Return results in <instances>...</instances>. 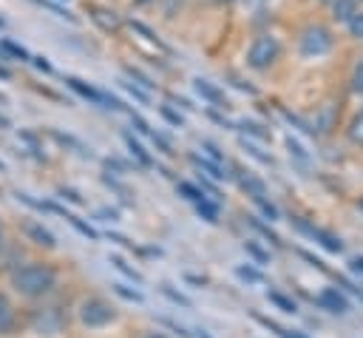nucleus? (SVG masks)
I'll return each mask as SVG.
<instances>
[{
  "instance_id": "2",
  "label": "nucleus",
  "mask_w": 363,
  "mask_h": 338,
  "mask_svg": "<svg viewBox=\"0 0 363 338\" xmlns=\"http://www.w3.org/2000/svg\"><path fill=\"white\" fill-rule=\"evenodd\" d=\"M26 327L34 329L37 335H45V338L62 335L68 329V307H65V301H60L57 293L48 295V298L31 301V307L26 310Z\"/></svg>"
},
{
  "instance_id": "20",
  "label": "nucleus",
  "mask_w": 363,
  "mask_h": 338,
  "mask_svg": "<svg viewBox=\"0 0 363 338\" xmlns=\"http://www.w3.org/2000/svg\"><path fill=\"white\" fill-rule=\"evenodd\" d=\"M346 136H349V142H352V145H360V148H363V108H360V111L354 114V119L349 122Z\"/></svg>"
},
{
  "instance_id": "16",
  "label": "nucleus",
  "mask_w": 363,
  "mask_h": 338,
  "mask_svg": "<svg viewBox=\"0 0 363 338\" xmlns=\"http://www.w3.org/2000/svg\"><path fill=\"white\" fill-rule=\"evenodd\" d=\"M122 139H125V145H128V151H130V156H136L139 159V165H145V168H150L153 165V156L133 139V133H122Z\"/></svg>"
},
{
  "instance_id": "14",
  "label": "nucleus",
  "mask_w": 363,
  "mask_h": 338,
  "mask_svg": "<svg viewBox=\"0 0 363 338\" xmlns=\"http://www.w3.org/2000/svg\"><path fill=\"white\" fill-rule=\"evenodd\" d=\"M190 162H193L199 170H204L210 179H216V182H221V179H230V173H224V165H218V162H213V159H207V156L190 153Z\"/></svg>"
},
{
  "instance_id": "55",
  "label": "nucleus",
  "mask_w": 363,
  "mask_h": 338,
  "mask_svg": "<svg viewBox=\"0 0 363 338\" xmlns=\"http://www.w3.org/2000/svg\"><path fill=\"white\" fill-rule=\"evenodd\" d=\"M218 3H224V0H218Z\"/></svg>"
},
{
  "instance_id": "28",
  "label": "nucleus",
  "mask_w": 363,
  "mask_h": 338,
  "mask_svg": "<svg viewBox=\"0 0 363 338\" xmlns=\"http://www.w3.org/2000/svg\"><path fill=\"white\" fill-rule=\"evenodd\" d=\"M244 253H250L258 264H267V261H269V253H267L258 241H252V239H247V241H244Z\"/></svg>"
},
{
  "instance_id": "39",
  "label": "nucleus",
  "mask_w": 363,
  "mask_h": 338,
  "mask_svg": "<svg viewBox=\"0 0 363 338\" xmlns=\"http://www.w3.org/2000/svg\"><path fill=\"white\" fill-rule=\"evenodd\" d=\"M159 114H162V116H164L170 125H176V128H182V125H184L182 114H176V111H173V108H167V105H162V108H159Z\"/></svg>"
},
{
  "instance_id": "24",
  "label": "nucleus",
  "mask_w": 363,
  "mask_h": 338,
  "mask_svg": "<svg viewBox=\"0 0 363 338\" xmlns=\"http://www.w3.org/2000/svg\"><path fill=\"white\" fill-rule=\"evenodd\" d=\"M235 276L244 278V281H250V284H267L264 273H258V270L250 267V264H238V267H235Z\"/></svg>"
},
{
  "instance_id": "54",
  "label": "nucleus",
  "mask_w": 363,
  "mask_h": 338,
  "mask_svg": "<svg viewBox=\"0 0 363 338\" xmlns=\"http://www.w3.org/2000/svg\"><path fill=\"white\" fill-rule=\"evenodd\" d=\"M3 168H6V165H3V162H0V170H3Z\"/></svg>"
},
{
  "instance_id": "27",
  "label": "nucleus",
  "mask_w": 363,
  "mask_h": 338,
  "mask_svg": "<svg viewBox=\"0 0 363 338\" xmlns=\"http://www.w3.org/2000/svg\"><path fill=\"white\" fill-rule=\"evenodd\" d=\"M111 287H113V293L122 295L125 301H133V304H142V301H145V295H142L139 290H133V287H128V284H122V281H116V284H111Z\"/></svg>"
},
{
  "instance_id": "48",
  "label": "nucleus",
  "mask_w": 363,
  "mask_h": 338,
  "mask_svg": "<svg viewBox=\"0 0 363 338\" xmlns=\"http://www.w3.org/2000/svg\"><path fill=\"white\" fill-rule=\"evenodd\" d=\"M142 338H170V335H164V332H145Z\"/></svg>"
},
{
  "instance_id": "45",
  "label": "nucleus",
  "mask_w": 363,
  "mask_h": 338,
  "mask_svg": "<svg viewBox=\"0 0 363 338\" xmlns=\"http://www.w3.org/2000/svg\"><path fill=\"white\" fill-rule=\"evenodd\" d=\"M349 267H352L354 273H363V256H354V258L349 261Z\"/></svg>"
},
{
  "instance_id": "56",
  "label": "nucleus",
  "mask_w": 363,
  "mask_h": 338,
  "mask_svg": "<svg viewBox=\"0 0 363 338\" xmlns=\"http://www.w3.org/2000/svg\"><path fill=\"white\" fill-rule=\"evenodd\" d=\"M323 3H326V0H323Z\"/></svg>"
},
{
  "instance_id": "4",
  "label": "nucleus",
  "mask_w": 363,
  "mask_h": 338,
  "mask_svg": "<svg viewBox=\"0 0 363 338\" xmlns=\"http://www.w3.org/2000/svg\"><path fill=\"white\" fill-rule=\"evenodd\" d=\"M332 45H335V37H332V31H329L326 26H306V28L301 31V40H298V51H301V57H306V60L329 54Z\"/></svg>"
},
{
  "instance_id": "15",
  "label": "nucleus",
  "mask_w": 363,
  "mask_h": 338,
  "mask_svg": "<svg viewBox=\"0 0 363 338\" xmlns=\"http://www.w3.org/2000/svg\"><path fill=\"white\" fill-rule=\"evenodd\" d=\"M60 216H62V219H65V222H68V224H71L77 233H82L85 239H91V241H96V239H99V233H96V230L88 224V222H82L77 213H71V210H65V207H62V210H60Z\"/></svg>"
},
{
  "instance_id": "37",
  "label": "nucleus",
  "mask_w": 363,
  "mask_h": 338,
  "mask_svg": "<svg viewBox=\"0 0 363 338\" xmlns=\"http://www.w3.org/2000/svg\"><path fill=\"white\" fill-rule=\"evenodd\" d=\"M255 205L261 207V213H264L269 222H275V219H278V207H275V205H272L267 196H264V199H255Z\"/></svg>"
},
{
  "instance_id": "8",
  "label": "nucleus",
  "mask_w": 363,
  "mask_h": 338,
  "mask_svg": "<svg viewBox=\"0 0 363 338\" xmlns=\"http://www.w3.org/2000/svg\"><path fill=\"white\" fill-rule=\"evenodd\" d=\"M292 224H295V230L298 233H303V236H309L312 241H318L323 250H329V253H343V241L337 239V236H332V233H326V230H320V227H315V224H309L306 219H292Z\"/></svg>"
},
{
  "instance_id": "26",
  "label": "nucleus",
  "mask_w": 363,
  "mask_h": 338,
  "mask_svg": "<svg viewBox=\"0 0 363 338\" xmlns=\"http://www.w3.org/2000/svg\"><path fill=\"white\" fill-rule=\"evenodd\" d=\"M91 11H94V20H96V23H102V28H116V26H119V20H116V14H113V11L99 9V6H91Z\"/></svg>"
},
{
  "instance_id": "23",
  "label": "nucleus",
  "mask_w": 363,
  "mask_h": 338,
  "mask_svg": "<svg viewBox=\"0 0 363 338\" xmlns=\"http://www.w3.org/2000/svg\"><path fill=\"white\" fill-rule=\"evenodd\" d=\"M247 219H250V224H252V227H255V230H258V233H261V236H264V239H267L269 244L281 247V236H278V233H275V230H272L269 224H264V222H261L258 216H247Z\"/></svg>"
},
{
  "instance_id": "10",
  "label": "nucleus",
  "mask_w": 363,
  "mask_h": 338,
  "mask_svg": "<svg viewBox=\"0 0 363 338\" xmlns=\"http://www.w3.org/2000/svg\"><path fill=\"white\" fill-rule=\"evenodd\" d=\"M193 82H196V91H199V94H201L213 108H227V97H224V91H221L216 82L201 80V77H199V80H193Z\"/></svg>"
},
{
  "instance_id": "11",
  "label": "nucleus",
  "mask_w": 363,
  "mask_h": 338,
  "mask_svg": "<svg viewBox=\"0 0 363 338\" xmlns=\"http://www.w3.org/2000/svg\"><path fill=\"white\" fill-rule=\"evenodd\" d=\"M65 82H68L79 97H85L88 102H94V105H102V102H105V91L94 88L91 82H85V80H79V77H65Z\"/></svg>"
},
{
  "instance_id": "33",
  "label": "nucleus",
  "mask_w": 363,
  "mask_h": 338,
  "mask_svg": "<svg viewBox=\"0 0 363 338\" xmlns=\"http://www.w3.org/2000/svg\"><path fill=\"white\" fill-rule=\"evenodd\" d=\"M122 88H125V91H128L133 99H139L142 105H150V94H147V91H142L136 82H130V80H122Z\"/></svg>"
},
{
  "instance_id": "42",
  "label": "nucleus",
  "mask_w": 363,
  "mask_h": 338,
  "mask_svg": "<svg viewBox=\"0 0 363 338\" xmlns=\"http://www.w3.org/2000/svg\"><path fill=\"white\" fill-rule=\"evenodd\" d=\"M244 148H247V151H250V153H252L255 159H261L264 165H272V156H269V153H261V151H258V148H252L250 142H244Z\"/></svg>"
},
{
  "instance_id": "17",
  "label": "nucleus",
  "mask_w": 363,
  "mask_h": 338,
  "mask_svg": "<svg viewBox=\"0 0 363 338\" xmlns=\"http://www.w3.org/2000/svg\"><path fill=\"white\" fill-rule=\"evenodd\" d=\"M332 11H335V20L349 23L357 11V0H332Z\"/></svg>"
},
{
  "instance_id": "30",
  "label": "nucleus",
  "mask_w": 363,
  "mask_h": 338,
  "mask_svg": "<svg viewBox=\"0 0 363 338\" xmlns=\"http://www.w3.org/2000/svg\"><path fill=\"white\" fill-rule=\"evenodd\" d=\"M255 321H261L264 327H269V329H275L281 338H309V335H303V332H298V329H284V327H278L275 321H269V318H261V315H255Z\"/></svg>"
},
{
  "instance_id": "25",
  "label": "nucleus",
  "mask_w": 363,
  "mask_h": 338,
  "mask_svg": "<svg viewBox=\"0 0 363 338\" xmlns=\"http://www.w3.org/2000/svg\"><path fill=\"white\" fill-rule=\"evenodd\" d=\"M267 298H269L278 310H284V312H295V310H298V304H295L292 298H286L284 293H278V290H267Z\"/></svg>"
},
{
  "instance_id": "36",
  "label": "nucleus",
  "mask_w": 363,
  "mask_h": 338,
  "mask_svg": "<svg viewBox=\"0 0 363 338\" xmlns=\"http://www.w3.org/2000/svg\"><path fill=\"white\" fill-rule=\"evenodd\" d=\"M346 26H349V34H352L354 40H363V11H354V17H352Z\"/></svg>"
},
{
  "instance_id": "35",
  "label": "nucleus",
  "mask_w": 363,
  "mask_h": 338,
  "mask_svg": "<svg viewBox=\"0 0 363 338\" xmlns=\"http://www.w3.org/2000/svg\"><path fill=\"white\" fill-rule=\"evenodd\" d=\"M125 74H128L130 80H136V82H139V85H142L145 91H153V88H156V85L150 82V77H145V74H142L139 68H130V65H128V68H125Z\"/></svg>"
},
{
  "instance_id": "52",
  "label": "nucleus",
  "mask_w": 363,
  "mask_h": 338,
  "mask_svg": "<svg viewBox=\"0 0 363 338\" xmlns=\"http://www.w3.org/2000/svg\"><path fill=\"white\" fill-rule=\"evenodd\" d=\"M0 77H3V80H6V77H9V71H6V68H0Z\"/></svg>"
},
{
  "instance_id": "9",
  "label": "nucleus",
  "mask_w": 363,
  "mask_h": 338,
  "mask_svg": "<svg viewBox=\"0 0 363 338\" xmlns=\"http://www.w3.org/2000/svg\"><path fill=\"white\" fill-rule=\"evenodd\" d=\"M318 307H323L326 312H335V315H346L349 312V301L346 295L337 290V287H323L318 295H315Z\"/></svg>"
},
{
  "instance_id": "51",
  "label": "nucleus",
  "mask_w": 363,
  "mask_h": 338,
  "mask_svg": "<svg viewBox=\"0 0 363 338\" xmlns=\"http://www.w3.org/2000/svg\"><path fill=\"white\" fill-rule=\"evenodd\" d=\"M244 3H250V6H258V3H264V0H244Z\"/></svg>"
},
{
  "instance_id": "3",
  "label": "nucleus",
  "mask_w": 363,
  "mask_h": 338,
  "mask_svg": "<svg viewBox=\"0 0 363 338\" xmlns=\"http://www.w3.org/2000/svg\"><path fill=\"white\" fill-rule=\"evenodd\" d=\"M74 312H77V321H79L82 327H88V329H102V327H108V324H113V321L119 318L116 307H113L108 298L96 295V293L79 298V304H77Z\"/></svg>"
},
{
  "instance_id": "40",
  "label": "nucleus",
  "mask_w": 363,
  "mask_h": 338,
  "mask_svg": "<svg viewBox=\"0 0 363 338\" xmlns=\"http://www.w3.org/2000/svg\"><path fill=\"white\" fill-rule=\"evenodd\" d=\"M159 324L167 327V329H173V332H179V338H190V335H193V332H187V327H182V324H176V321H170V318H159Z\"/></svg>"
},
{
  "instance_id": "32",
  "label": "nucleus",
  "mask_w": 363,
  "mask_h": 338,
  "mask_svg": "<svg viewBox=\"0 0 363 338\" xmlns=\"http://www.w3.org/2000/svg\"><path fill=\"white\" fill-rule=\"evenodd\" d=\"M176 187H179V193H182L184 199H190V202H201V199H207V196L201 193V187H199V185H190V182H179Z\"/></svg>"
},
{
  "instance_id": "22",
  "label": "nucleus",
  "mask_w": 363,
  "mask_h": 338,
  "mask_svg": "<svg viewBox=\"0 0 363 338\" xmlns=\"http://www.w3.org/2000/svg\"><path fill=\"white\" fill-rule=\"evenodd\" d=\"M34 6H40V9H45V11H51L54 17H65V20H71V23H77V17L65 9V6H60L57 0H31Z\"/></svg>"
},
{
  "instance_id": "46",
  "label": "nucleus",
  "mask_w": 363,
  "mask_h": 338,
  "mask_svg": "<svg viewBox=\"0 0 363 338\" xmlns=\"http://www.w3.org/2000/svg\"><path fill=\"white\" fill-rule=\"evenodd\" d=\"M6 241H9V230H6V224L0 222V250L6 247Z\"/></svg>"
},
{
  "instance_id": "18",
  "label": "nucleus",
  "mask_w": 363,
  "mask_h": 338,
  "mask_svg": "<svg viewBox=\"0 0 363 338\" xmlns=\"http://www.w3.org/2000/svg\"><path fill=\"white\" fill-rule=\"evenodd\" d=\"M196 210H199V216H201L204 222L218 224V202H213V199H201V202H196Z\"/></svg>"
},
{
  "instance_id": "7",
  "label": "nucleus",
  "mask_w": 363,
  "mask_h": 338,
  "mask_svg": "<svg viewBox=\"0 0 363 338\" xmlns=\"http://www.w3.org/2000/svg\"><path fill=\"white\" fill-rule=\"evenodd\" d=\"M20 233L28 244H34L40 250H57V236L48 227H43V222H37V219H20Z\"/></svg>"
},
{
  "instance_id": "41",
  "label": "nucleus",
  "mask_w": 363,
  "mask_h": 338,
  "mask_svg": "<svg viewBox=\"0 0 363 338\" xmlns=\"http://www.w3.org/2000/svg\"><path fill=\"white\" fill-rule=\"evenodd\" d=\"M352 88H354L357 94H363V60L354 65V74H352Z\"/></svg>"
},
{
  "instance_id": "34",
  "label": "nucleus",
  "mask_w": 363,
  "mask_h": 338,
  "mask_svg": "<svg viewBox=\"0 0 363 338\" xmlns=\"http://www.w3.org/2000/svg\"><path fill=\"white\" fill-rule=\"evenodd\" d=\"M0 48H3V51H9V54H11V57H17V60H31V54H28L23 45L11 43V40H3V43H0Z\"/></svg>"
},
{
  "instance_id": "19",
  "label": "nucleus",
  "mask_w": 363,
  "mask_h": 338,
  "mask_svg": "<svg viewBox=\"0 0 363 338\" xmlns=\"http://www.w3.org/2000/svg\"><path fill=\"white\" fill-rule=\"evenodd\" d=\"M111 264H113V267H116L122 276H128L130 281H136V284H142V281H145V276H142L136 267H130V264H128L122 256H116V253H113V256H111Z\"/></svg>"
},
{
  "instance_id": "1",
  "label": "nucleus",
  "mask_w": 363,
  "mask_h": 338,
  "mask_svg": "<svg viewBox=\"0 0 363 338\" xmlns=\"http://www.w3.org/2000/svg\"><path fill=\"white\" fill-rule=\"evenodd\" d=\"M9 287L23 301H40L60 290V267L48 258H23L9 270Z\"/></svg>"
},
{
  "instance_id": "49",
  "label": "nucleus",
  "mask_w": 363,
  "mask_h": 338,
  "mask_svg": "<svg viewBox=\"0 0 363 338\" xmlns=\"http://www.w3.org/2000/svg\"><path fill=\"white\" fill-rule=\"evenodd\" d=\"M196 338H210V335H207V329H196Z\"/></svg>"
},
{
  "instance_id": "47",
  "label": "nucleus",
  "mask_w": 363,
  "mask_h": 338,
  "mask_svg": "<svg viewBox=\"0 0 363 338\" xmlns=\"http://www.w3.org/2000/svg\"><path fill=\"white\" fill-rule=\"evenodd\" d=\"M99 216H105V222H113L116 219V210H99Z\"/></svg>"
},
{
  "instance_id": "53",
  "label": "nucleus",
  "mask_w": 363,
  "mask_h": 338,
  "mask_svg": "<svg viewBox=\"0 0 363 338\" xmlns=\"http://www.w3.org/2000/svg\"><path fill=\"white\" fill-rule=\"evenodd\" d=\"M3 26H6V20H3V17H0V28H3Z\"/></svg>"
},
{
  "instance_id": "44",
  "label": "nucleus",
  "mask_w": 363,
  "mask_h": 338,
  "mask_svg": "<svg viewBox=\"0 0 363 338\" xmlns=\"http://www.w3.org/2000/svg\"><path fill=\"white\" fill-rule=\"evenodd\" d=\"M31 62H34V65H37V68H40V71H45V74H48V71H51V62H48V60H45V57H31Z\"/></svg>"
},
{
  "instance_id": "29",
  "label": "nucleus",
  "mask_w": 363,
  "mask_h": 338,
  "mask_svg": "<svg viewBox=\"0 0 363 338\" xmlns=\"http://www.w3.org/2000/svg\"><path fill=\"white\" fill-rule=\"evenodd\" d=\"M159 290H162V293H164V295H167V298H170L173 304H179V307H193V301H190V298H187L184 293L173 290V287H170L167 281H162V287H159Z\"/></svg>"
},
{
  "instance_id": "5",
  "label": "nucleus",
  "mask_w": 363,
  "mask_h": 338,
  "mask_svg": "<svg viewBox=\"0 0 363 338\" xmlns=\"http://www.w3.org/2000/svg\"><path fill=\"white\" fill-rule=\"evenodd\" d=\"M278 57H281V43L272 34L255 37L252 45L247 48V65L255 68V71H267Z\"/></svg>"
},
{
  "instance_id": "12",
  "label": "nucleus",
  "mask_w": 363,
  "mask_h": 338,
  "mask_svg": "<svg viewBox=\"0 0 363 338\" xmlns=\"http://www.w3.org/2000/svg\"><path fill=\"white\" fill-rule=\"evenodd\" d=\"M235 179H238V185H241V190H247V196H250L252 202L267 196V185H264L255 173H250V170H247V173H244V170H238V176H235Z\"/></svg>"
},
{
  "instance_id": "43",
  "label": "nucleus",
  "mask_w": 363,
  "mask_h": 338,
  "mask_svg": "<svg viewBox=\"0 0 363 338\" xmlns=\"http://www.w3.org/2000/svg\"><path fill=\"white\" fill-rule=\"evenodd\" d=\"M57 193H60L62 199H68V202H74V205H79V202H82V196H79L77 190H71V187H60Z\"/></svg>"
},
{
  "instance_id": "38",
  "label": "nucleus",
  "mask_w": 363,
  "mask_h": 338,
  "mask_svg": "<svg viewBox=\"0 0 363 338\" xmlns=\"http://www.w3.org/2000/svg\"><path fill=\"white\" fill-rule=\"evenodd\" d=\"M201 148L207 151V156H210L213 162H218V165H224V153L218 151V145H216V142H210V139H204V142H201Z\"/></svg>"
},
{
  "instance_id": "6",
  "label": "nucleus",
  "mask_w": 363,
  "mask_h": 338,
  "mask_svg": "<svg viewBox=\"0 0 363 338\" xmlns=\"http://www.w3.org/2000/svg\"><path fill=\"white\" fill-rule=\"evenodd\" d=\"M23 327H26V312L17 307V301L6 290H0V338L17 335Z\"/></svg>"
},
{
  "instance_id": "50",
  "label": "nucleus",
  "mask_w": 363,
  "mask_h": 338,
  "mask_svg": "<svg viewBox=\"0 0 363 338\" xmlns=\"http://www.w3.org/2000/svg\"><path fill=\"white\" fill-rule=\"evenodd\" d=\"M0 128H9V119L6 116H0Z\"/></svg>"
},
{
  "instance_id": "13",
  "label": "nucleus",
  "mask_w": 363,
  "mask_h": 338,
  "mask_svg": "<svg viewBox=\"0 0 363 338\" xmlns=\"http://www.w3.org/2000/svg\"><path fill=\"white\" fill-rule=\"evenodd\" d=\"M23 258H26V253H23L20 241H11V239H9V241H6V247L0 250V270H3V273H9V270H11L14 264H20Z\"/></svg>"
},
{
  "instance_id": "21",
  "label": "nucleus",
  "mask_w": 363,
  "mask_h": 338,
  "mask_svg": "<svg viewBox=\"0 0 363 338\" xmlns=\"http://www.w3.org/2000/svg\"><path fill=\"white\" fill-rule=\"evenodd\" d=\"M238 131L241 133H250V136H258V139H272V131H267L261 122H252V119H244V122H238Z\"/></svg>"
},
{
  "instance_id": "31",
  "label": "nucleus",
  "mask_w": 363,
  "mask_h": 338,
  "mask_svg": "<svg viewBox=\"0 0 363 338\" xmlns=\"http://www.w3.org/2000/svg\"><path fill=\"white\" fill-rule=\"evenodd\" d=\"M286 148H289V156H295L301 165H309V153H306V148L298 142V139H292V136H286Z\"/></svg>"
}]
</instances>
